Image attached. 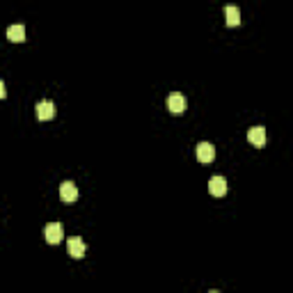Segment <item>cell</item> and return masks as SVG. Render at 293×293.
I'll return each instance as SVG.
<instances>
[{
	"label": "cell",
	"instance_id": "cell-9",
	"mask_svg": "<svg viewBox=\"0 0 293 293\" xmlns=\"http://www.w3.org/2000/svg\"><path fill=\"white\" fill-rule=\"evenodd\" d=\"M224 18H227V26L229 28L240 26V12H238V7H234V5L224 7Z\"/></svg>",
	"mask_w": 293,
	"mask_h": 293
},
{
	"label": "cell",
	"instance_id": "cell-4",
	"mask_svg": "<svg viewBox=\"0 0 293 293\" xmlns=\"http://www.w3.org/2000/svg\"><path fill=\"white\" fill-rule=\"evenodd\" d=\"M66 250H69V254L74 256V259H82L85 256V243H82V238H78V236H74V238L66 240Z\"/></svg>",
	"mask_w": 293,
	"mask_h": 293
},
{
	"label": "cell",
	"instance_id": "cell-1",
	"mask_svg": "<svg viewBox=\"0 0 293 293\" xmlns=\"http://www.w3.org/2000/svg\"><path fill=\"white\" fill-rule=\"evenodd\" d=\"M44 236H46V243L58 245L62 238H64V229H62L60 222H50V224H46V229H44Z\"/></svg>",
	"mask_w": 293,
	"mask_h": 293
},
{
	"label": "cell",
	"instance_id": "cell-8",
	"mask_svg": "<svg viewBox=\"0 0 293 293\" xmlns=\"http://www.w3.org/2000/svg\"><path fill=\"white\" fill-rule=\"evenodd\" d=\"M208 192H211L213 197H222L224 192H227V181H224L222 176H213V179L208 181Z\"/></svg>",
	"mask_w": 293,
	"mask_h": 293
},
{
	"label": "cell",
	"instance_id": "cell-5",
	"mask_svg": "<svg viewBox=\"0 0 293 293\" xmlns=\"http://www.w3.org/2000/svg\"><path fill=\"white\" fill-rule=\"evenodd\" d=\"M213 158H216V149H213V144H208V142H200V144H197V160H200V163H211Z\"/></svg>",
	"mask_w": 293,
	"mask_h": 293
},
{
	"label": "cell",
	"instance_id": "cell-2",
	"mask_svg": "<svg viewBox=\"0 0 293 293\" xmlns=\"http://www.w3.org/2000/svg\"><path fill=\"white\" fill-rule=\"evenodd\" d=\"M168 108H170V112H174V114H181V112H186V108H188V101H186V96L184 94H170L168 96Z\"/></svg>",
	"mask_w": 293,
	"mask_h": 293
},
{
	"label": "cell",
	"instance_id": "cell-3",
	"mask_svg": "<svg viewBox=\"0 0 293 293\" xmlns=\"http://www.w3.org/2000/svg\"><path fill=\"white\" fill-rule=\"evenodd\" d=\"M60 197L64 204H74V202L78 200V188L74 181H64V184L60 186Z\"/></svg>",
	"mask_w": 293,
	"mask_h": 293
},
{
	"label": "cell",
	"instance_id": "cell-7",
	"mask_svg": "<svg viewBox=\"0 0 293 293\" xmlns=\"http://www.w3.org/2000/svg\"><path fill=\"white\" fill-rule=\"evenodd\" d=\"M55 117V106L50 101H42L37 104V120L39 122H50Z\"/></svg>",
	"mask_w": 293,
	"mask_h": 293
},
{
	"label": "cell",
	"instance_id": "cell-6",
	"mask_svg": "<svg viewBox=\"0 0 293 293\" xmlns=\"http://www.w3.org/2000/svg\"><path fill=\"white\" fill-rule=\"evenodd\" d=\"M248 140L254 146H264L266 144V128H264V126H252V128L248 130Z\"/></svg>",
	"mask_w": 293,
	"mask_h": 293
},
{
	"label": "cell",
	"instance_id": "cell-10",
	"mask_svg": "<svg viewBox=\"0 0 293 293\" xmlns=\"http://www.w3.org/2000/svg\"><path fill=\"white\" fill-rule=\"evenodd\" d=\"M7 39H10V42H16V44L26 42V28L23 26H10V30H7Z\"/></svg>",
	"mask_w": 293,
	"mask_h": 293
}]
</instances>
